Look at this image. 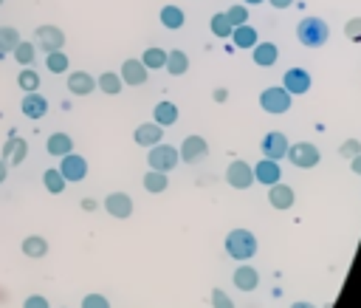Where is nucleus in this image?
I'll use <instances>...</instances> for the list:
<instances>
[{"mask_svg": "<svg viewBox=\"0 0 361 308\" xmlns=\"http://www.w3.org/2000/svg\"><path fill=\"white\" fill-rule=\"evenodd\" d=\"M121 82L124 85H133V88H138V85H144L147 82V76H149V68L141 62V59H124V65H121Z\"/></svg>", "mask_w": 361, "mask_h": 308, "instance_id": "14", "label": "nucleus"}, {"mask_svg": "<svg viewBox=\"0 0 361 308\" xmlns=\"http://www.w3.org/2000/svg\"><path fill=\"white\" fill-rule=\"evenodd\" d=\"M166 186H169V172H158V170H147V172H144V189H147V192L158 195V192H164Z\"/></svg>", "mask_w": 361, "mask_h": 308, "instance_id": "28", "label": "nucleus"}, {"mask_svg": "<svg viewBox=\"0 0 361 308\" xmlns=\"http://www.w3.org/2000/svg\"><path fill=\"white\" fill-rule=\"evenodd\" d=\"M11 57H14V62H20L23 68H31V65H34V59H37V45H34V42L20 40V42L14 45V51H11Z\"/></svg>", "mask_w": 361, "mask_h": 308, "instance_id": "27", "label": "nucleus"}, {"mask_svg": "<svg viewBox=\"0 0 361 308\" xmlns=\"http://www.w3.org/2000/svg\"><path fill=\"white\" fill-rule=\"evenodd\" d=\"M59 172H62V178H65L68 184H79V181H85V175H87V158H82V155H76V153H68V155H62V161H59Z\"/></svg>", "mask_w": 361, "mask_h": 308, "instance_id": "9", "label": "nucleus"}, {"mask_svg": "<svg viewBox=\"0 0 361 308\" xmlns=\"http://www.w3.org/2000/svg\"><path fill=\"white\" fill-rule=\"evenodd\" d=\"M172 76H183L186 71H189V57H186V51H180V48H175V51H169L166 54V65H164Z\"/></svg>", "mask_w": 361, "mask_h": 308, "instance_id": "26", "label": "nucleus"}, {"mask_svg": "<svg viewBox=\"0 0 361 308\" xmlns=\"http://www.w3.org/2000/svg\"><path fill=\"white\" fill-rule=\"evenodd\" d=\"M251 59H254V65H259V68L276 65V59H279L276 42H257V45L251 48Z\"/></svg>", "mask_w": 361, "mask_h": 308, "instance_id": "20", "label": "nucleus"}, {"mask_svg": "<svg viewBox=\"0 0 361 308\" xmlns=\"http://www.w3.org/2000/svg\"><path fill=\"white\" fill-rule=\"evenodd\" d=\"M290 102H293V96H290L285 88H265V90L259 93V107H262L265 113H271V116L288 113V110H290Z\"/></svg>", "mask_w": 361, "mask_h": 308, "instance_id": "4", "label": "nucleus"}, {"mask_svg": "<svg viewBox=\"0 0 361 308\" xmlns=\"http://www.w3.org/2000/svg\"><path fill=\"white\" fill-rule=\"evenodd\" d=\"M34 40H37V48L45 51V54H51V51H62V45H65V31L56 28V25H48V23H45V25H37Z\"/></svg>", "mask_w": 361, "mask_h": 308, "instance_id": "6", "label": "nucleus"}, {"mask_svg": "<svg viewBox=\"0 0 361 308\" xmlns=\"http://www.w3.org/2000/svg\"><path fill=\"white\" fill-rule=\"evenodd\" d=\"M209 25H212V34H214V37H220V40H228V37H231V31H234V25L228 23L226 11H214V14H212V20H209Z\"/></svg>", "mask_w": 361, "mask_h": 308, "instance_id": "32", "label": "nucleus"}, {"mask_svg": "<svg viewBox=\"0 0 361 308\" xmlns=\"http://www.w3.org/2000/svg\"><path fill=\"white\" fill-rule=\"evenodd\" d=\"M262 155L265 158H271V161H279V158H285L288 155V147H290V141H288V136L282 133V130H271V133H265V138H262Z\"/></svg>", "mask_w": 361, "mask_h": 308, "instance_id": "10", "label": "nucleus"}, {"mask_svg": "<svg viewBox=\"0 0 361 308\" xmlns=\"http://www.w3.org/2000/svg\"><path fill=\"white\" fill-rule=\"evenodd\" d=\"M20 110H23L28 119H42V116L48 113V99H45L39 90H31V93H25V96H23Z\"/></svg>", "mask_w": 361, "mask_h": 308, "instance_id": "17", "label": "nucleus"}, {"mask_svg": "<svg viewBox=\"0 0 361 308\" xmlns=\"http://www.w3.org/2000/svg\"><path fill=\"white\" fill-rule=\"evenodd\" d=\"M178 155H180V161H186V164H200V161L209 155V144H206L203 136H186L183 144L178 147Z\"/></svg>", "mask_w": 361, "mask_h": 308, "instance_id": "8", "label": "nucleus"}, {"mask_svg": "<svg viewBox=\"0 0 361 308\" xmlns=\"http://www.w3.org/2000/svg\"><path fill=\"white\" fill-rule=\"evenodd\" d=\"M0 6H3V0H0Z\"/></svg>", "mask_w": 361, "mask_h": 308, "instance_id": "50", "label": "nucleus"}, {"mask_svg": "<svg viewBox=\"0 0 361 308\" xmlns=\"http://www.w3.org/2000/svg\"><path fill=\"white\" fill-rule=\"evenodd\" d=\"M23 308H51V302L42 294H31V297L23 300Z\"/></svg>", "mask_w": 361, "mask_h": 308, "instance_id": "42", "label": "nucleus"}, {"mask_svg": "<svg viewBox=\"0 0 361 308\" xmlns=\"http://www.w3.org/2000/svg\"><path fill=\"white\" fill-rule=\"evenodd\" d=\"M231 40H234V45L237 48H254L259 40H257V31H254V25H237L234 31H231Z\"/></svg>", "mask_w": 361, "mask_h": 308, "instance_id": "29", "label": "nucleus"}, {"mask_svg": "<svg viewBox=\"0 0 361 308\" xmlns=\"http://www.w3.org/2000/svg\"><path fill=\"white\" fill-rule=\"evenodd\" d=\"M350 170H353L355 175H361V153H358L355 158H350Z\"/></svg>", "mask_w": 361, "mask_h": 308, "instance_id": "44", "label": "nucleus"}, {"mask_svg": "<svg viewBox=\"0 0 361 308\" xmlns=\"http://www.w3.org/2000/svg\"><path fill=\"white\" fill-rule=\"evenodd\" d=\"M20 42V31L11 25H0V54L14 51V45Z\"/></svg>", "mask_w": 361, "mask_h": 308, "instance_id": "35", "label": "nucleus"}, {"mask_svg": "<svg viewBox=\"0 0 361 308\" xmlns=\"http://www.w3.org/2000/svg\"><path fill=\"white\" fill-rule=\"evenodd\" d=\"M358 153H361V141H358V138H347V141H341V144H338V155H341V158H347V161H350V158H355Z\"/></svg>", "mask_w": 361, "mask_h": 308, "instance_id": "39", "label": "nucleus"}, {"mask_svg": "<svg viewBox=\"0 0 361 308\" xmlns=\"http://www.w3.org/2000/svg\"><path fill=\"white\" fill-rule=\"evenodd\" d=\"M6 175H8V164H6L3 158H0V184L6 181Z\"/></svg>", "mask_w": 361, "mask_h": 308, "instance_id": "47", "label": "nucleus"}, {"mask_svg": "<svg viewBox=\"0 0 361 308\" xmlns=\"http://www.w3.org/2000/svg\"><path fill=\"white\" fill-rule=\"evenodd\" d=\"M226 254L234 260H251L257 254V237L248 229H231L226 235Z\"/></svg>", "mask_w": 361, "mask_h": 308, "instance_id": "2", "label": "nucleus"}, {"mask_svg": "<svg viewBox=\"0 0 361 308\" xmlns=\"http://www.w3.org/2000/svg\"><path fill=\"white\" fill-rule=\"evenodd\" d=\"M68 57H65V51H51L48 57H45V68L51 71V73H65L68 71Z\"/></svg>", "mask_w": 361, "mask_h": 308, "instance_id": "36", "label": "nucleus"}, {"mask_svg": "<svg viewBox=\"0 0 361 308\" xmlns=\"http://www.w3.org/2000/svg\"><path fill=\"white\" fill-rule=\"evenodd\" d=\"M17 85H20V90H25V93L39 90V73H37L34 68H23V71L17 73Z\"/></svg>", "mask_w": 361, "mask_h": 308, "instance_id": "34", "label": "nucleus"}, {"mask_svg": "<svg viewBox=\"0 0 361 308\" xmlns=\"http://www.w3.org/2000/svg\"><path fill=\"white\" fill-rule=\"evenodd\" d=\"M0 158L6 164H11V167H20L28 158V141L23 136H8L6 144H3V155Z\"/></svg>", "mask_w": 361, "mask_h": 308, "instance_id": "11", "label": "nucleus"}, {"mask_svg": "<svg viewBox=\"0 0 361 308\" xmlns=\"http://www.w3.org/2000/svg\"><path fill=\"white\" fill-rule=\"evenodd\" d=\"M104 212L110 218H118V220H127L133 215V198L127 192H110L104 198Z\"/></svg>", "mask_w": 361, "mask_h": 308, "instance_id": "12", "label": "nucleus"}, {"mask_svg": "<svg viewBox=\"0 0 361 308\" xmlns=\"http://www.w3.org/2000/svg\"><path fill=\"white\" fill-rule=\"evenodd\" d=\"M68 90L73 96H90L96 90V79L87 71H73V73H68Z\"/></svg>", "mask_w": 361, "mask_h": 308, "instance_id": "19", "label": "nucleus"}, {"mask_svg": "<svg viewBox=\"0 0 361 308\" xmlns=\"http://www.w3.org/2000/svg\"><path fill=\"white\" fill-rule=\"evenodd\" d=\"M82 308H110L104 294H85L82 297Z\"/></svg>", "mask_w": 361, "mask_h": 308, "instance_id": "41", "label": "nucleus"}, {"mask_svg": "<svg viewBox=\"0 0 361 308\" xmlns=\"http://www.w3.org/2000/svg\"><path fill=\"white\" fill-rule=\"evenodd\" d=\"M23 254L25 257H31V260H39V257H45L48 254V240L45 237H39V235H28L25 240H23Z\"/></svg>", "mask_w": 361, "mask_h": 308, "instance_id": "25", "label": "nucleus"}, {"mask_svg": "<svg viewBox=\"0 0 361 308\" xmlns=\"http://www.w3.org/2000/svg\"><path fill=\"white\" fill-rule=\"evenodd\" d=\"M290 308H316V305H313V302H293Z\"/></svg>", "mask_w": 361, "mask_h": 308, "instance_id": "48", "label": "nucleus"}, {"mask_svg": "<svg viewBox=\"0 0 361 308\" xmlns=\"http://www.w3.org/2000/svg\"><path fill=\"white\" fill-rule=\"evenodd\" d=\"M141 62H144L149 71H158V68H164V65H166V51H164V48H158V45H149V48L144 51Z\"/></svg>", "mask_w": 361, "mask_h": 308, "instance_id": "33", "label": "nucleus"}, {"mask_svg": "<svg viewBox=\"0 0 361 308\" xmlns=\"http://www.w3.org/2000/svg\"><path fill=\"white\" fill-rule=\"evenodd\" d=\"M212 308H234V300L223 288H214L212 291Z\"/></svg>", "mask_w": 361, "mask_h": 308, "instance_id": "40", "label": "nucleus"}, {"mask_svg": "<svg viewBox=\"0 0 361 308\" xmlns=\"http://www.w3.org/2000/svg\"><path fill=\"white\" fill-rule=\"evenodd\" d=\"M245 6H259V3H265V0H243Z\"/></svg>", "mask_w": 361, "mask_h": 308, "instance_id": "49", "label": "nucleus"}, {"mask_svg": "<svg viewBox=\"0 0 361 308\" xmlns=\"http://www.w3.org/2000/svg\"><path fill=\"white\" fill-rule=\"evenodd\" d=\"M96 88H102V93H107V96H116V93H121L124 82H121V76H118V73L104 71V73L96 79Z\"/></svg>", "mask_w": 361, "mask_h": 308, "instance_id": "31", "label": "nucleus"}, {"mask_svg": "<svg viewBox=\"0 0 361 308\" xmlns=\"http://www.w3.org/2000/svg\"><path fill=\"white\" fill-rule=\"evenodd\" d=\"M293 201H296L293 186H288V184H282V181H276V184L268 186V203H271L274 209H279V212H282V209H290Z\"/></svg>", "mask_w": 361, "mask_h": 308, "instance_id": "16", "label": "nucleus"}, {"mask_svg": "<svg viewBox=\"0 0 361 308\" xmlns=\"http://www.w3.org/2000/svg\"><path fill=\"white\" fill-rule=\"evenodd\" d=\"M226 181H228V186H234V189H248V186L254 184V167H251L248 161H243V158H234V161L226 167Z\"/></svg>", "mask_w": 361, "mask_h": 308, "instance_id": "7", "label": "nucleus"}, {"mask_svg": "<svg viewBox=\"0 0 361 308\" xmlns=\"http://www.w3.org/2000/svg\"><path fill=\"white\" fill-rule=\"evenodd\" d=\"M279 178H282L279 161H271V158H259V161L254 164V181H259V184L271 186V184H276Z\"/></svg>", "mask_w": 361, "mask_h": 308, "instance_id": "18", "label": "nucleus"}, {"mask_svg": "<svg viewBox=\"0 0 361 308\" xmlns=\"http://www.w3.org/2000/svg\"><path fill=\"white\" fill-rule=\"evenodd\" d=\"M344 37H347L350 42H358V45H361V17H350V20L344 23Z\"/></svg>", "mask_w": 361, "mask_h": 308, "instance_id": "38", "label": "nucleus"}, {"mask_svg": "<svg viewBox=\"0 0 361 308\" xmlns=\"http://www.w3.org/2000/svg\"><path fill=\"white\" fill-rule=\"evenodd\" d=\"M42 184H45V189H48L51 195H62L65 186H68V181L62 178V172H59L56 167H48V170L42 172Z\"/></svg>", "mask_w": 361, "mask_h": 308, "instance_id": "30", "label": "nucleus"}, {"mask_svg": "<svg viewBox=\"0 0 361 308\" xmlns=\"http://www.w3.org/2000/svg\"><path fill=\"white\" fill-rule=\"evenodd\" d=\"M296 40L305 48H322L330 40V25L322 17H302L296 23Z\"/></svg>", "mask_w": 361, "mask_h": 308, "instance_id": "1", "label": "nucleus"}, {"mask_svg": "<svg viewBox=\"0 0 361 308\" xmlns=\"http://www.w3.org/2000/svg\"><path fill=\"white\" fill-rule=\"evenodd\" d=\"M231 280H234V285L240 291H254L259 285V271L254 266H237V271H234Z\"/></svg>", "mask_w": 361, "mask_h": 308, "instance_id": "23", "label": "nucleus"}, {"mask_svg": "<svg viewBox=\"0 0 361 308\" xmlns=\"http://www.w3.org/2000/svg\"><path fill=\"white\" fill-rule=\"evenodd\" d=\"M133 138H135V144L138 147H155V144H161L164 141V127L161 124H155V122H144V124H138L135 127V133H133Z\"/></svg>", "mask_w": 361, "mask_h": 308, "instance_id": "15", "label": "nucleus"}, {"mask_svg": "<svg viewBox=\"0 0 361 308\" xmlns=\"http://www.w3.org/2000/svg\"><path fill=\"white\" fill-rule=\"evenodd\" d=\"M212 99H214V102H226V99H228V90H226V88H214Z\"/></svg>", "mask_w": 361, "mask_h": 308, "instance_id": "43", "label": "nucleus"}, {"mask_svg": "<svg viewBox=\"0 0 361 308\" xmlns=\"http://www.w3.org/2000/svg\"><path fill=\"white\" fill-rule=\"evenodd\" d=\"M152 122L155 124H161V127H172L175 122H178V105L175 102H158L155 107H152Z\"/></svg>", "mask_w": 361, "mask_h": 308, "instance_id": "21", "label": "nucleus"}, {"mask_svg": "<svg viewBox=\"0 0 361 308\" xmlns=\"http://www.w3.org/2000/svg\"><path fill=\"white\" fill-rule=\"evenodd\" d=\"M82 209H85V212H93V209H96V201H93V198H85V201H82Z\"/></svg>", "mask_w": 361, "mask_h": 308, "instance_id": "46", "label": "nucleus"}, {"mask_svg": "<svg viewBox=\"0 0 361 308\" xmlns=\"http://www.w3.org/2000/svg\"><path fill=\"white\" fill-rule=\"evenodd\" d=\"M226 17H228V23L237 28V25H245L248 23V6L245 3H234V6H228L226 8Z\"/></svg>", "mask_w": 361, "mask_h": 308, "instance_id": "37", "label": "nucleus"}, {"mask_svg": "<svg viewBox=\"0 0 361 308\" xmlns=\"http://www.w3.org/2000/svg\"><path fill=\"white\" fill-rule=\"evenodd\" d=\"M45 150H48V155H54V158H62V155L73 153V138H71L68 133H54V136H48V141H45Z\"/></svg>", "mask_w": 361, "mask_h": 308, "instance_id": "22", "label": "nucleus"}, {"mask_svg": "<svg viewBox=\"0 0 361 308\" xmlns=\"http://www.w3.org/2000/svg\"><path fill=\"white\" fill-rule=\"evenodd\" d=\"M183 23H186V14H183V8H180V6H172V3H169V6H164V8H161V25H164V28L178 31Z\"/></svg>", "mask_w": 361, "mask_h": 308, "instance_id": "24", "label": "nucleus"}, {"mask_svg": "<svg viewBox=\"0 0 361 308\" xmlns=\"http://www.w3.org/2000/svg\"><path fill=\"white\" fill-rule=\"evenodd\" d=\"M310 85H313V79H310V73H307L305 68H288L285 76H282V88H285L290 96H293V93H307Z\"/></svg>", "mask_w": 361, "mask_h": 308, "instance_id": "13", "label": "nucleus"}, {"mask_svg": "<svg viewBox=\"0 0 361 308\" xmlns=\"http://www.w3.org/2000/svg\"><path fill=\"white\" fill-rule=\"evenodd\" d=\"M274 8H288V6H293V0H268Z\"/></svg>", "mask_w": 361, "mask_h": 308, "instance_id": "45", "label": "nucleus"}, {"mask_svg": "<svg viewBox=\"0 0 361 308\" xmlns=\"http://www.w3.org/2000/svg\"><path fill=\"white\" fill-rule=\"evenodd\" d=\"M293 167H299V170H313L319 161H322V153H319V147L316 144H310V141H296V144H290L288 147V155H285Z\"/></svg>", "mask_w": 361, "mask_h": 308, "instance_id": "3", "label": "nucleus"}, {"mask_svg": "<svg viewBox=\"0 0 361 308\" xmlns=\"http://www.w3.org/2000/svg\"><path fill=\"white\" fill-rule=\"evenodd\" d=\"M147 161H149V170H158V172H172L178 164H180V155H178V150L172 147V144H155V147H149V155H147Z\"/></svg>", "mask_w": 361, "mask_h": 308, "instance_id": "5", "label": "nucleus"}]
</instances>
